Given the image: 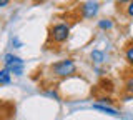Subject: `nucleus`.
I'll return each mask as SVG.
<instances>
[{"label": "nucleus", "mask_w": 133, "mask_h": 120, "mask_svg": "<svg viewBox=\"0 0 133 120\" xmlns=\"http://www.w3.org/2000/svg\"><path fill=\"white\" fill-rule=\"evenodd\" d=\"M68 34H70V27L68 23H57L50 28V37H52L53 42L57 43H62L68 39Z\"/></svg>", "instance_id": "obj_3"}, {"label": "nucleus", "mask_w": 133, "mask_h": 120, "mask_svg": "<svg viewBox=\"0 0 133 120\" xmlns=\"http://www.w3.org/2000/svg\"><path fill=\"white\" fill-rule=\"evenodd\" d=\"M90 57H91V60H93L95 64H102V62H105V53H103L102 50H93Z\"/></svg>", "instance_id": "obj_7"}, {"label": "nucleus", "mask_w": 133, "mask_h": 120, "mask_svg": "<svg viewBox=\"0 0 133 120\" xmlns=\"http://www.w3.org/2000/svg\"><path fill=\"white\" fill-rule=\"evenodd\" d=\"M127 90H128L130 93H133V77H130V78L127 80Z\"/></svg>", "instance_id": "obj_10"}, {"label": "nucleus", "mask_w": 133, "mask_h": 120, "mask_svg": "<svg viewBox=\"0 0 133 120\" xmlns=\"http://www.w3.org/2000/svg\"><path fill=\"white\" fill-rule=\"evenodd\" d=\"M125 57H127L128 64H131V65H133V45H130V47L127 48V52H125Z\"/></svg>", "instance_id": "obj_8"}, {"label": "nucleus", "mask_w": 133, "mask_h": 120, "mask_svg": "<svg viewBox=\"0 0 133 120\" xmlns=\"http://www.w3.org/2000/svg\"><path fill=\"white\" fill-rule=\"evenodd\" d=\"M127 12H128V15L130 17H133V2L128 3V7H127Z\"/></svg>", "instance_id": "obj_11"}, {"label": "nucleus", "mask_w": 133, "mask_h": 120, "mask_svg": "<svg viewBox=\"0 0 133 120\" xmlns=\"http://www.w3.org/2000/svg\"><path fill=\"white\" fill-rule=\"evenodd\" d=\"M98 2H85L82 5V14L85 18H93L98 14Z\"/></svg>", "instance_id": "obj_4"}, {"label": "nucleus", "mask_w": 133, "mask_h": 120, "mask_svg": "<svg viewBox=\"0 0 133 120\" xmlns=\"http://www.w3.org/2000/svg\"><path fill=\"white\" fill-rule=\"evenodd\" d=\"M3 65H5V68L10 73H14V75H17V77L23 75L25 62L20 59V57L14 55V53H5V55H3Z\"/></svg>", "instance_id": "obj_1"}, {"label": "nucleus", "mask_w": 133, "mask_h": 120, "mask_svg": "<svg viewBox=\"0 0 133 120\" xmlns=\"http://www.w3.org/2000/svg\"><path fill=\"white\" fill-rule=\"evenodd\" d=\"M98 27L100 28H107V30H108V28L113 27V23H111V20H100V22H98Z\"/></svg>", "instance_id": "obj_9"}, {"label": "nucleus", "mask_w": 133, "mask_h": 120, "mask_svg": "<svg viewBox=\"0 0 133 120\" xmlns=\"http://www.w3.org/2000/svg\"><path fill=\"white\" fill-rule=\"evenodd\" d=\"M7 5H8L7 0H0V7H7Z\"/></svg>", "instance_id": "obj_12"}, {"label": "nucleus", "mask_w": 133, "mask_h": 120, "mask_svg": "<svg viewBox=\"0 0 133 120\" xmlns=\"http://www.w3.org/2000/svg\"><path fill=\"white\" fill-rule=\"evenodd\" d=\"M10 82H12V73L7 68H2L0 70V85H8Z\"/></svg>", "instance_id": "obj_6"}, {"label": "nucleus", "mask_w": 133, "mask_h": 120, "mask_svg": "<svg viewBox=\"0 0 133 120\" xmlns=\"http://www.w3.org/2000/svg\"><path fill=\"white\" fill-rule=\"evenodd\" d=\"M75 70H77L75 62L72 59H65V60H60V62H57V64H53L52 73L55 77H68V75H72V73H75Z\"/></svg>", "instance_id": "obj_2"}, {"label": "nucleus", "mask_w": 133, "mask_h": 120, "mask_svg": "<svg viewBox=\"0 0 133 120\" xmlns=\"http://www.w3.org/2000/svg\"><path fill=\"white\" fill-rule=\"evenodd\" d=\"M93 109L103 112V113H107V115H113V117H118V115H120V112L116 110V109L108 107V105H102V103H93Z\"/></svg>", "instance_id": "obj_5"}]
</instances>
